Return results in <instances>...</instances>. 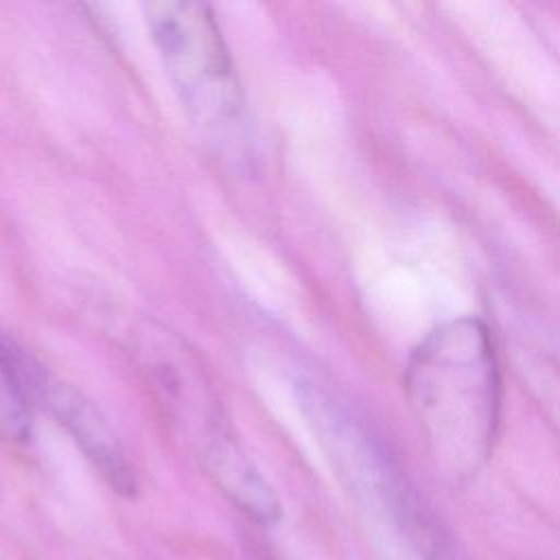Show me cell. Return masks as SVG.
Returning <instances> with one entry per match:
<instances>
[{"label":"cell","instance_id":"6da1fadb","mask_svg":"<svg viewBox=\"0 0 560 560\" xmlns=\"http://www.w3.org/2000/svg\"><path fill=\"white\" fill-rule=\"evenodd\" d=\"M405 385L431 438L466 453L488 446L499 411V376L483 324L457 319L435 328L413 350Z\"/></svg>","mask_w":560,"mask_h":560},{"label":"cell","instance_id":"5b68a950","mask_svg":"<svg viewBox=\"0 0 560 560\" xmlns=\"http://www.w3.org/2000/svg\"><path fill=\"white\" fill-rule=\"evenodd\" d=\"M20 357L22 348L0 335V438L11 442L28 440L33 429V405L20 381Z\"/></svg>","mask_w":560,"mask_h":560},{"label":"cell","instance_id":"277c9868","mask_svg":"<svg viewBox=\"0 0 560 560\" xmlns=\"http://www.w3.org/2000/svg\"><path fill=\"white\" fill-rule=\"evenodd\" d=\"M199 459L212 483L252 521L273 525L280 518V501L258 466L221 422L203 431Z\"/></svg>","mask_w":560,"mask_h":560},{"label":"cell","instance_id":"3957f363","mask_svg":"<svg viewBox=\"0 0 560 560\" xmlns=\"http://www.w3.org/2000/svg\"><path fill=\"white\" fill-rule=\"evenodd\" d=\"M31 400L42 405L66 429L112 490L122 497L136 494V475L118 435L81 389L50 376L42 368L33 383Z\"/></svg>","mask_w":560,"mask_h":560},{"label":"cell","instance_id":"7a4b0ae2","mask_svg":"<svg viewBox=\"0 0 560 560\" xmlns=\"http://www.w3.org/2000/svg\"><path fill=\"white\" fill-rule=\"evenodd\" d=\"M144 18L166 74L199 129L223 151L247 147V103L208 4L147 2Z\"/></svg>","mask_w":560,"mask_h":560}]
</instances>
